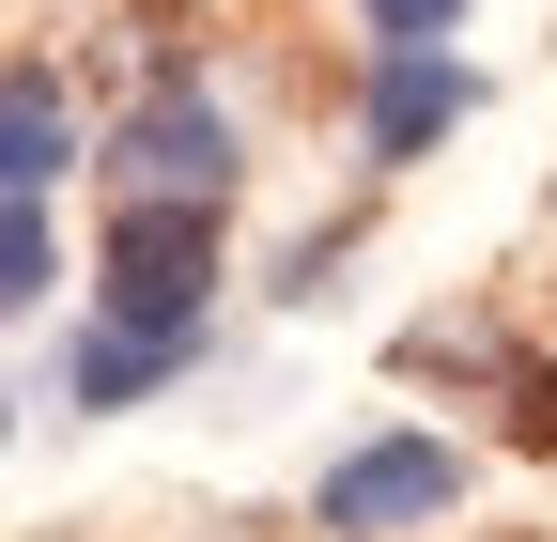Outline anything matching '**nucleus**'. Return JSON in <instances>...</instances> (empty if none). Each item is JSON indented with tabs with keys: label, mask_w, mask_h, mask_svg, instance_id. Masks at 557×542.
I'll use <instances>...</instances> for the list:
<instances>
[{
	"label": "nucleus",
	"mask_w": 557,
	"mask_h": 542,
	"mask_svg": "<svg viewBox=\"0 0 557 542\" xmlns=\"http://www.w3.org/2000/svg\"><path fill=\"white\" fill-rule=\"evenodd\" d=\"M109 325H171V342H201V295H218V201H156V186H124V218H109Z\"/></svg>",
	"instance_id": "obj_1"
},
{
	"label": "nucleus",
	"mask_w": 557,
	"mask_h": 542,
	"mask_svg": "<svg viewBox=\"0 0 557 542\" xmlns=\"http://www.w3.org/2000/svg\"><path fill=\"white\" fill-rule=\"evenodd\" d=\"M465 496V449L449 434H372L325 465V542H387V527H434Z\"/></svg>",
	"instance_id": "obj_2"
},
{
	"label": "nucleus",
	"mask_w": 557,
	"mask_h": 542,
	"mask_svg": "<svg viewBox=\"0 0 557 542\" xmlns=\"http://www.w3.org/2000/svg\"><path fill=\"white\" fill-rule=\"evenodd\" d=\"M109 171L156 186V201H233V109L218 94H139L109 124Z\"/></svg>",
	"instance_id": "obj_3"
},
{
	"label": "nucleus",
	"mask_w": 557,
	"mask_h": 542,
	"mask_svg": "<svg viewBox=\"0 0 557 542\" xmlns=\"http://www.w3.org/2000/svg\"><path fill=\"white\" fill-rule=\"evenodd\" d=\"M465 109H480V78H465V62H449L434 32H403V47L372 62V156H434Z\"/></svg>",
	"instance_id": "obj_4"
},
{
	"label": "nucleus",
	"mask_w": 557,
	"mask_h": 542,
	"mask_svg": "<svg viewBox=\"0 0 557 542\" xmlns=\"http://www.w3.org/2000/svg\"><path fill=\"white\" fill-rule=\"evenodd\" d=\"M186 357H201V342H171V325H109V310H94V342L62 357V372H78V403H139V387L186 372Z\"/></svg>",
	"instance_id": "obj_5"
},
{
	"label": "nucleus",
	"mask_w": 557,
	"mask_h": 542,
	"mask_svg": "<svg viewBox=\"0 0 557 542\" xmlns=\"http://www.w3.org/2000/svg\"><path fill=\"white\" fill-rule=\"evenodd\" d=\"M62 156H78V124H62V94H47V78H0V201H16V186H47Z\"/></svg>",
	"instance_id": "obj_6"
},
{
	"label": "nucleus",
	"mask_w": 557,
	"mask_h": 542,
	"mask_svg": "<svg viewBox=\"0 0 557 542\" xmlns=\"http://www.w3.org/2000/svg\"><path fill=\"white\" fill-rule=\"evenodd\" d=\"M47 295V218H32V186L0 201V310H32Z\"/></svg>",
	"instance_id": "obj_7"
},
{
	"label": "nucleus",
	"mask_w": 557,
	"mask_h": 542,
	"mask_svg": "<svg viewBox=\"0 0 557 542\" xmlns=\"http://www.w3.org/2000/svg\"><path fill=\"white\" fill-rule=\"evenodd\" d=\"M449 16H465V0H372V32H387V47H403V32H449Z\"/></svg>",
	"instance_id": "obj_8"
}]
</instances>
